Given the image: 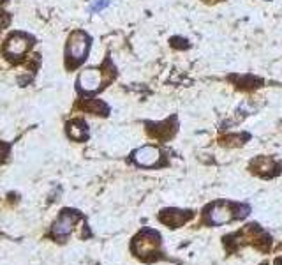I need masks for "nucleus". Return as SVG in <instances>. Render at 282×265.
Masks as SVG:
<instances>
[{
  "label": "nucleus",
  "instance_id": "f257e3e1",
  "mask_svg": "<svg viewBox=\"0 0 282 265\" xmlns=\"http://www.w3.org/2000/svg\"><path fill=\"white\" fill-rule=\"evenodd\" d=\"M247 207L237 205V203L228 202H217L210 203L206 211H204V223L208 224H226L229 221H235L242 216L247 214Z\"/></svg>",
  "mask_w": 282,
  "mask_h": 265
},
{
  "label": "nucleus",
  "instance_id": "f03ea898",
  "mask_svg": "<svg viewBox=\"0 0 282 265\" xmlns=\"http://www.w3.org/2000/svg\"><path fill=\"white\" fill-rule=\"evenodd\" d=\"M161 235L154 230H143L132 240V253L141 260H156L161 255Z\"/></svg>",
  "mask_w": 282,
  "mask_h": 265
},
{
  "label": "nucleus",
  "instance_id": "7ed1b4c3",
  "mask_svg": "<svg viewBox=\"0 0 282 265\" xmlns=\"http://www.w3.org/2000/svg\"><path fill=\"white\" fill-rule=\"evenodd\" d=\"M90 50V38L86 36L83 30H76L69 36V41H67V60H69L71 66H78L85 60L86 53Z\"/></svg>",
  "mask_w": 282,
  "mask_h": 265
},
{
  "label": "nucleus",
  "instance_id": "20e7f679",
  "mask_svg": "<svg viewBox=\"0 0 282 265\" xmlns=\"http://www.w3.org/2000/svg\"><path fill=\"white\" fill-rule=\"evenodd\" d=\"M30 46H32V39L27 34H12L4 46V53L12 60H18L30 50Z\"/></svg>",
  "mask_w": 282,
  "mask_h": 265
},
{
  "label": "nucleus",
  "instance_id": "39448f33",
  "mask_svg": "<svg viewBox=\"0 0 282 265\" xmlns=\"http://www.w3.org/2000/svg\"><path fill=\"white\" fill-rule=\"evenodd\" d=\"M132 159H134V163L138 166L152 168V166L159 165V161L162 159V152H161L157 147L145 145V147H139L138 150H134V154H132Z\"/></svg>",
  "mask_w": 282,
  "mask_h": 265
},
{
  "label": "nucleus",
  "instance_id": "423d86ee",
  "mask_svg": "<svg viewBox=\"0 0 282 265\" xmlns=\"http://www.w3.org/2000/svg\"><path fill=\"white\" fill-rule=\"evenodd\" d=\"M78 87L80 90L86 92V94L99 90L102 87V71L94 69V67L81 71V75L78 76Z\"/></svg>",
  "mask_w": 282,
  "mask_h": 265
},
{
  "label": "nucleus",
  "instance_id": "0eeeda50",
  "mask_svg": "<svg viewBox=\"0 0 282 265\" xmlns=\"http://www.w3.org/2000/svg\"><path fill=\"white\" fill-rule=\"evenodd\" d=\"M78 212L74 211H64L60 216H58V220L55 221L53 224V235L55 237H66L73 232L74 224L78 221Z\"/></svg>",
  "mask_w": 282,
  "mask_h": 265
},
{
  "label": "nucleus",
  "instance_id": "6e6552de",
  "mask_svg": "<svg viewBox=\"0 0 282 265\" xmlns=\"http://www.w3.org/2000/svg\"><path fill=\"white\" fill-rule=\"evenodd\" d=\"M192 218L191 211H178V209H168L159 214L161 223H164L168 228H180Z\"/></svg>",
  "mask_w": 282,
  "mask_h": 265
},
{
  "label": "nucleus",
  "instance_id": "1a4fd4ad",
  "mask_svg": "<svg viewBox=\"0 0 282 265\" xmlns=\"http://www.w3.org/2000/svg\"><path fill=\"white\" fill-rule=\"evenodd\" d=\"M154 128H148L150 136L159 138V140H169L175 134V128H173V119H168L161 122V124H152Z\"/></svg>",
  "mask_w": 282,
  "mask_h": 265
},
{
  "label": "nucleus",
  "instance_id": "9d476101",
  "mask_svg": "<svg viewBox=\"0 0 282 265\" xmlns=\"http://www.w3.org/2000/svg\"><path fill=\"white\" fill-rule=\"evenodd\" d=\"M274 161H272L270 158H266V156H261V158L254 159L252 163H250V170L254 172V174L258 175H268L272 174V170H274Z\"/></svg>",
  "mask_w": 282,
  "mask_h": 265
},
{
  "label": "nucleus",
  "instance_id": "9b49d317",
  "mask_svg": "<svg viewBox=\"0 0 282 265\" xmlns=\"http://www.w3.org/2000/svg\"><path fill=\"white\" fill-rule=\"evenodd\" d=\"M67 134H69L73 140L83 141L86 138V134H88V131H86V126L83 124V122L74 120V122H69V124H67Z\"/></svg>",
  "mask_w": 282,
  "mask_h": 265
},
{
  "label": "nucleus",
  "instance_id": "f8f14e48",
  "mask_svg": "<svg viewBox=\"0 0 282 265\" xmlns=\"http://www.w3.org/2000/svg\"><path fill=\"white\" fill-rule=\"evenodd\" d=\"M247 136H242V134H237V136H226L221 140V145H229V147H235V145H242V143H245Z\"/></svg>",
  "mask_w": 282,
  "mask_h": 265
},
{
  "label": "nucleus",
  "instance_id": "ddd939ff",
  "mask_svg": "<svg viewBox=\"0 0 282 265\" xmlns=\"http://www.w3.org/2000/svg\"><path fill=\"white\" fill-rule=\"evenodd\" d=\"M108 4H110V0H99V2H95V4L92 5V9H94V11H97V9L106 7Z\"/></svg>",
  "mask_w": 282,
  "mask_h": 265
},
{
  "label": "nucleus",
  "instance_id": "4468645a",
  "mask_svg": "<svg viewBox=\"0 0 282 265\" xmlns=\"http://www.w3.org/2000/svg\"><path fill=\"white\" fill-rule=\"evenodd\" d=\"M4 154H5V147H4V145H0V158H2Z\"/></svg>",
  "mask_w": 282,
  "mask_h": 265
},
{
  "label": "nucleus",
  "instance_id": "2eb2a0df",
  "mask_svg": "<svg viewBox=\"0 0 282 265\" xmlns=\"http://www.w3.org/2000/svg\"><path fill=\"white\" fill-rule=\"evenodd\" d=\"M203 2H206V4H213V2H222V0H203Z\"/></svg>",
  "mask_w": 282,
  "mask_h": 265
},
{
  "label": "nucleus",
  "instance_id": "dca6fc26",
  "mask_svg": "<svg viewBox=\"0 0 282 265\" xmlns=\"http://www.w3.org/2000/svg\"><path fill=\"white\" fill-rule=\"evenodd\" d=\"M0 27H2V16H0Z\"/></svg>",
  "mask_w": 282,
  "mask_h": 265
}]
</instances>
